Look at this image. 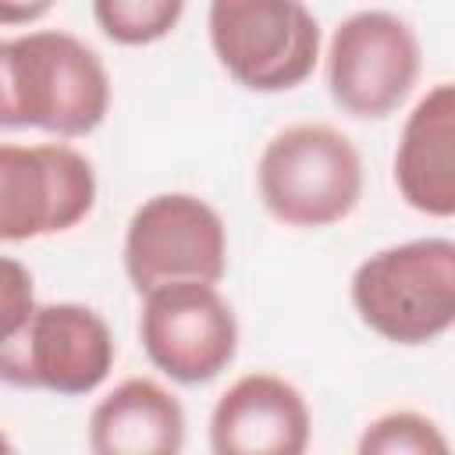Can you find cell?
Listing matches in <instances>:
<instances>
[{"label": "cell", "instance_id": "obj_3", "mask_svg": "<svg viewBox=\"0 0 455 455\" xmlns=\"http://www.w3.org/2000/svg\"><path fill=\"white\" fill-rule=\"evenodd\" d=\"M359 320L391 345H430L455 323V242L430 235L370 252L348 284Z\"/></svg>", "mask_w": 455, "mask_h": 455}, {"label": "cell", "instance_id": "obj_7", "mask_svg": "<svg viewBox=\"0 0 455 455\" xmlns=\"http://www.w3.org/2000/svg\"><path fill=\"white\" fill-rule=\"evenodd\" d=\"M124 274L139 295L178 281L217 284L228 274L224 217L196 192L142 199L124 228Z\"/></svg>", "mask_w": 455, "mask_h": 455}, {"label": "cell", "instance_id": "obj_8", "mask_svg": "<svg viewBox=\"0 0 455 455\" xmlns=\"http://www.w3.org/2000/svg\"><path fill=\"white\" fill-rule=\"evenodd\" d=\"M96 206V171L68 142H0V242L78 228Z\"/></svg>", "mask_w": 455, "mask_h": 455}, {"label": "cell", "instance_id": "obj_13", "mask_svg": "<svg viewBox=\"0 0 455 455\" xmlns=\"http://www.w3.org/2000/svg\"><path fill=\"white\" fill-rule=\"evenodd\" d=\"M181 0H96L92 18L100 32L117 46H149L174 32L181 21Z\"/></svg>", "mask_w": 455, "mask_h": 455}, {"label": "cell", "instance_id": "obj_12", "mask_svg": "<svg viewBox=\"0 0 455 455\" xmlns=\"http://www.w3.org/2000/svg\"><path fill=\"white\" fill-rule=\"evenodd\" d=\"M89 455H181L185 409L149 377H124L89 412Z\"/></svg>", "mask_w": 455, "mask_h": 455}, {"label": "cell", "instance_id": "obj_6", "mask_svg": "<svg viewBox=\"0 0 455 455\" xmlns=\"http://www.w3.org/2000/svg\"><path fill=\"white\" fill-rule=\"evenodd\" d=\"M114 331L85 302H36L25 327L0 345V384L50 395H92L114 370Z\"/></svg>", "mask_w": 455, "mask_h": 455}, {"label": "cell", "instance_id": "obj_16", "mask_svg": "<svg viewBox=\"0 0 455 455\" xmlns=\"http://www.w3.org/2000/svg\"><path fill=\"white\" fill-rule=\"evenodd\" d=\"M53 4H0V25H32L36 18H46Z\"/></svg>", "mask_w": 455, "mask_h": 455}, {"label": "cell", "instance_id": "obj_2", "mask_svg": "<svg viewBox=\"0 0 455 455\" xmlns=\"http://www.w3.org/2000/svg\"><path fill=\"white\" fill-rule=\"evenodd\" d=\"M256 192L284 228H331L363 199V156L341 128L299 121L267 139L256 160Z\"/></svg>", "mask_w": 455, "mask_h": 455}, {"label": "cell", "instance_id": "obj_1", "mask_svg": "<svg viewBox=\"0 0 455 455\" xmlns=\"http://www.w3.org/2000/svg\"><path fill=\"white\" fill-rule=\"evenodd\" d=\"M110 110L103 57L64 28H32L0 39V128H39L82 139Z\"/></svg>", "mask_w": 455, "mask_h": 455}, {"label": "cell", "instance_id": "obj_14", "mask_svg": "<svg viewBox=\"0 0 455 455\" xmlns=\"http://www.w3.org/2000/svg\"><path fill=\"white\" fill-rule=\"evenodd\" d=\"M355 455H451V444L430 416L416 409H391L363 427Z\"/></svg>", "mask_w": 455, "mask_h": 455}, {"label": "cell", "instance_id": "obj_9", "mask_svg": "<svg viewBox=\"0 0 455 455\" xmlns=\"http://www.w3.org/2000/svg\"><path fill=\"white\" fill-rule=\"evenodd\" d=\"M139 341L164 377L196 387L235 363L238 320L217 284L178 281L142 295Z\"/></svg>", "mask_w": 455, "mask_h": 455}, {"label": "cell", "instance_id": "obj_11", "mask_svg": "<svg viewBox=\"0 0 455 455\" xmlns=\"http://www.w3.org/2000/svg\"><path fill=\"white\" fill-rule=\"evenodd\" d=\"M395 188L409 210L448 220L455 213V85L437 82L409 110L395 149Z\"/></svg>", "mask_w": 455, "mask_h": 455}, {"label": "cell", "instance_id": "obj_17", "mask_svg": "<svg viewBox=\"0 0 455 455\" xmlns=\"http://www.w3.org/2000/svg\"><path fill=\"white\" fill-rule=\"evenodd\" d=\"M0 455H18V448H14V441L7 437V430L0 427Z\"/></svg>", "mask_w": 455, "mask_h": 455}, {"label": "cell", "instance_id": "obj_15", "mask_svg": "<svg viewBox=\"0 0 455 455\" xmlns=\"http://www.w3.org/2000/svg\"><path fill=\"white\" fill-rule=\"evenodd\" d=\"M36 309V284L25 263L0 256V345L11 341Z\"/></svg>", "mask_w": 455, "mask_h": 455}, {"label": "cell", "instance_id": "obj_4", "mask_svg": "<svg viewBox=\"0 0 455 455\" xmlns=\"http://www.w3.org/2000/svg\"><path fill=\"white\" fill-rule=\"evenodd\" d=\"M210 46L220 68L249 92L299 89L320 60V21L295 0H213Z\"/></svg>", "mask_w": 455, "mask_h": 455}, {"label": "cell", "instance_id": "obj_5", "mask_svg": "<svg viewBox=\"0 0 455 455\" xmlns=\"http://www.w3.org/2000/svg\"><path fill=\"white\" fill-rule=\"evenodd\" d=\"M327 92L355 121H384L416 89L423 50L416 28L395 11H355L327 43Z\"/></svg>", "mask_w": 455, "mask_h": 455}, {"label": "cell", "instance_id": "obj_10", "mask_svg": "<svg viewBox=\"0 0 455 455\" xmlns=\"http://www.w3.org/2000/svg\"><path fill=\"white\" fill-rule=\"evenodd\" d=\"M313 416L302 391L267 370L242 373L210 412L213 455H306Z\"/></svg>", "mask_w": 455, "mask_h": 455}]
</instances>
